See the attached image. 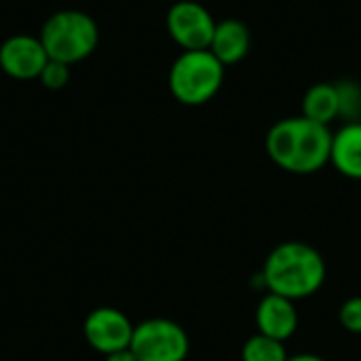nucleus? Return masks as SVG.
Masks as SVG:
<instances>
[{
	"label": "nucleus",
	"mask_w": 361,
	"mask_h": 361,
	"mask_svg": "<svg viewBox=\"0 0 361 361\" xmlns=\"http://www.w3.org/2000/svg\"><path fill=\"white\" fill-rule=\"evenodd\" d=\"M129 349L140 361H184L190 341L180 324L154 317L135 326Z\"/></svg>",
	"instance_id": "4"
},
{
	"label": "nucleus",
	"mask_w": 361,
	"mask_h": 361,
	"mask_svg": "<svg viewBox=\"0 0 361 361\" xmlns=\"http://www.w3.org/2000/svg\"><path fill=\"white\" fill-rule=\"evenodd\" d=\"M106 361H140L135 357V353L131 349H123V351H116V353H110L106 355Z\"/></svg>",
	"instance_id": "17"
},
{
	"label": "nucleus",
	"mask_w": 361,
	"mask_h": 361,
	"mask_svg": "<svg viewBox=\"0 0 361 361\" xmlns=\"http://www.w3.org/2000/svg\"><path fill=\"white\" fill-rule=\"evenodd\" d=\"M296 148H298V116L283 118L269 129L267 152L277 167L286 171H294Z\"/></svg>",
	"instance_id": "13"
},
{
	"label": "nucleus",
	"mask_w": 361,
	"mask_h": 361,
	"mask_svg": "<svg viewBox=\"0 0 361 361\" xmlns=\"http://www.w3.org/2000/svg\"><path fill=\"white\" fill-rule=\"evenodd\" d=\"M256 328L258 334L286 343L298 328L296 302L269 292L256 307Z\"/></svg>",
	"instance_id": "9"
},
{
	"label": "nucleus",
	"mask_w": 361,
	"mask_h": 361,
	"mask_svg": "<svg viewBox=\"0 0 361 361\" xmlns=\"http://www.w3.org/2000/svg\"><path fill=\"white\" fill-rule=\"evenodd\" d=\"M133 330L135 326L129 322V317L112 307H99L91 311L82 324V334L87 343L102 355L129 349Z\"/></svg>",
	"instance_id": "6"
},
{
	"label": "nucleus",
	"mask_w": 361,
	"mask_h": 361,
	"mask_svg": "<svg viewBox=\"0 0 361 361\" xmlns=\"http://www.w3.org/2000/svg\"><path fill=\"white\" fill-rule=\"evenodd\" d=\"M224 66L209 49L182 51L171 63L167 85L171 95L184 106H203L218 95L224 82Z\"/></svg>",
	"instance_id": "3"
},
{
	"label": "nucleus",
	"mask_w": 361,
	"mask_h": 361,
	"mask_svg": "<svg viewBox=\"0 0 361 361\" xmlns=\"http://www.w3.org/2000/svg\"><path fill=\"white\" fill-rule=\"evenodd\" d=\"M216 23L212 13L195 0H176L167 13V32L184 51L209 49Z\"/></svg>",
	"instance_id": "5"
},
{
	"label": "nucleus",
	"mask_w": 361,
	"mask_h": 361,
	"mask_svg": "<svg viewBox=\"0 0 361 361\" xmlns=\"http://www.w3.org/2000/svg\"><path fill=\"white\" fill-rule=\"evenodd\" d=\"M49 55L38 36L15 34L0 44V70L15 80L38 78Z\"/></svg>",
	"instance_id": "7"
},
{
	"label": "nucleus",
	"mask_w": 361,
	"mask_h": 361,
	"mask_svg": "<svg viewBox=\"0 0 361 361\" xmlns=\"http://www.w3.org/2000/svg\"><path fill=\"white\" fill-rule=\"evenodd\" d=\"M250 44H252V38H250L247 25L239 19H224L216 23L209 51L226 68V66L241 61L247 55Z\"/></svg>",
	"instance_id": "10"
},
{
	"label": "nucleus",
	"mask_w": 361,
	"mask_h": 361,
	"mask_svg": "<svg viewBox=\"0 0 361 361\" xmlns=\"http://www.w3.org/2000/svg\"><path fill=\"white\" fill-rule=\"evenodd\" d=\"M288 361H326L319 355H311V353H300V355H294V357H288Z\"/></svg>",
	"instance_id": "18"
},
{
	"label": "nucleus",
	"mask_w": 361,
	"mask_h": 361,
	"mask_svg": "<svg viewBox=\"0 0 361 361\" xmlns=\"http://www.w3.org/2000/svg\"><path fill=\"white\" fill-rule=\"evenodd\" d=\"M338 322L347 332L361 334V296H353L343 302L338 311Z\"/></svg>",
	"instance_id": "16"
},
{
	"label": "nucleus",
	"mask_w": 361,
	"mask_h": 361,
	"mask_svg": "<svg viewBox=\"0 0 361 361\" xmlns=\"http://www.w3.org/2000/svg\"><path fill=\"white\" fill-rule=\"evenodd\" d=\"M173 2H176V0H173Z\"/></svg>",
	"instance_id": "19"
},
{
	"label": "nucleus",
	"mask_w": 361,
	"mask_h": 361,
	"mask_svg": "<svg viewBox=\"0 0 361 361\" xmlns=\"http://www.w3.org/2000/svg\"><path fill=\"white\" fill-rule=\"evenodd\" d=\"M288 351L283 343L269 338L264 334H256L245 341L241 349V360L243 361H288Z\"/></svg>",
	"instance_id": "14"
},
{
	"label": "nucleus",
	"mask_w": 361,
	"mask_h": 361,
	"mask_svg": "<svg viewBox=\"0 0 361 361\" xmlns=\"http://www.w3.org/2000/svg\"><path fill=\"white\" fill-rule=\"evenodd\" d=\"M330 163L338 173L361 180V121H351L332 135Z\"/></svg>",
	"instance_id": "11"
},
{
	"label": "nucleus",
	"mask_w": 361,
	"mask_h": 361,
	"mask_svg": "<svg viewBox=\"0 0 361 361\" xmlns=\"http://www.w3.org/2000/svg\"><path fill=\"white\" fill-rule=\"evenodd\" d=\"M38 38L49 59L72 66L95 53L99 44V25L85 11L63 8L47 17Z\"/></svg>",
	"instance_id": "2"
},
{
	"label": "nucleus",
	"mask_w": 361,
	"mask_h": 361,
	"mask_svg": "<svg viewBox=\"0 0 361 361\" xmlns=\"http://www.w3.org/2000/svg\"><path fill=\"white\" fill-rule=\"evenodd\" d=\"M260 277L267 292L296 302L322 290L328 277V267L313 245L286 241L269 254Z\"/></svg>",
	"instance_id": "1"
},
{
	"label": "nucleus",
	"mask_w": 361,
	"mask_h": 361,
	"mask_svg": "<svg viewBox=\"0 0 361 361\" xmlns=\"http://www.w3.org/2000/svg\"><path fill=\"white\" fill-rule=\"evenodd\" d=\"M343 114V97H341V87L330 85V82H317L313 85L302 99V116L328 125Z\"/></svg>",
	"instance_id": "12"
},
{
	"label": "nucleus",
	"mask_w": 361,
	"mask_h": 361,
	"mask_svg": "<svg viewBox=\"0 0 361 361\" xmlns=\"http://www.w3.org/2000/svg\"><path fill=\"white\" fill-rule=\"evenodd\" d=\"M40 85L49 91H59L70 82V66L61 63V61H53L49 59L47 66L42 68L40 76H38Z\"/></svg>",
	"instance_id": "15"
},
{
	"label": "nucleus",
	"mask_w": 361,
	"mask_h": 361,
	"mask_svg": "<svg viewBox=\"0 0 361 361\" xmlns=\"http://www.w3.org/2000/svg\"><path fill=\"white\" fill-rule=\"evenodd\" d=\"M332 135L328 125L298 116V148L292 173L309 176L324 169L332 157Z\"/></svg>",
	"instance_id": "8"
}]
</instances>
